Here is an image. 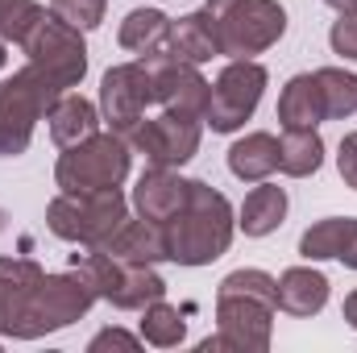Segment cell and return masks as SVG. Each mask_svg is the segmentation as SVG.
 <instances>
[{"instance_id": "6da1fadb", "label": "cell", "mask_w": 357, "mask_h": 353, "mask_svg": "<svg viewBox=\"0 0 357 353\" xmlns=\"http://www.w3.org/2000/svg\"><path fill=\"white\" fill-rule=\"evenodd\" d=\"M278 316V278L241 266L216 287V337H204L199 353H266Z\"/></svg>"}, {"instance_id": "7a4b0ae2", "label": "cell", "mask_w": 357, "mask_h": 353, "mask_svg": "<svg viewBox=\"0 0 357 353\" xmlns=\"http://www.w3.org/2000/svg\"><path fill=\"white\" fill-rule=\"evenodd\" d=\"M237 233V212L204 179H187V200L167 220V254L175 266H212L229 254Z\"/></svg>"}, {"instance_id": "3957f363", "label": "cell", "mask_w": 357, "mask_h": 353, "mask_svg": "<svg viewBox=\"0 0 357 353\" xmlns=\"http://www.w3.org/2000/svg\"><path fill=\"white\" fill-rule=\"evenodd\" d=\"M125 220H129V200H125L121 187H108V191H59L46 204V229L59 241L84 246V250L104 246Z\"/></svg>"}, {"instance_id": "277c9868", "label": "cell", "mask_w": 357, "mask_h": 353, "mask_svg": "<svg viewBox=\"0 0 357 353\" xmlns=\"http://www.w3.org/2000/svg\"><path fill=\"white\" fill-rule=\"evenodd\" d=\"M71 266L84 274L96 291V299L112 303L116 312H142L154 299H167V278L150 262H121L104 250H84L71 254Z\"/></svg>"}, {"instance_id": "5b68a950", "label": "cell", "mask_w": 357, "mask_h": 353, "mask_svg": "<svg viewBox=\"0 0 357 353\" xmlns=\"http://www.w3.org/2000/svg\"><path fill=\"white\" fill-rule=\"evenodd\" d=\"M225 59H258L287 33V8L278 0H208Z\"/></svg>"}, {"instance_id": "8992f818", "label": "cell", "mask_w": 357, "mask_h": 353, "mask_svg": "<svg viewBox=\"0 0 357 353\" xmlns=\"http://www.w3.org/2000/svg\"><path fill=\"white\" fill-rule=\"evenodd\" d=\"M91 303H96V291L75 266L63 270V274H46L38 283V291L29 295V303H25L8 341H38V337L63 333V329H71L75 320L88 316Z\"/></svg>"}, {"instance_id": "52a82bcc", "label": "cell", "mask_w": 357, "mask_h": 353, "mask_svg": "<svg viewBox=\"0 0 357 353\" xmlns=\"http://www.w3.org/2000/svg\"><path fill=\"white\" fill-rule=\"evenodd\" d=\"M129 167H133L129 137L112 133V129H100L88 142L59 154L54 183H59V191H108V187H121L129 179Z\"/></svg>"}, {"instance_id": "ba28073f", "label": "cell", "mask_w": 357, "mask_h": 353, "mask_svg": "<svg viewBox=\"0 0 357 353\" xmlns=\"http://www.w3.org/2000/svg\"><path fill=\"white\" fill-rule=\"evenodd\" d=\"M59 96L63 91L29 63L8 80H0V158H17L29 150L38 121H46Z\"/></svg>"}, {"instance_id": "9c48e42d", "label": "cell", "mask_w": 357, "mask_h": 353, "mask_svg": "<svg viewBox=\"0 0 357 353\" xmlns=\"http://www.w3.org/2000/svg\"><path fill=\"white\" fill-rule=\"evenodd\" d=\"M21 50H25L29 67H38L59 91L79 88L84 75H88V42H84V29H75L71 21H63L50 8L33 21V29L25 33Z\"/></svg>"}, {"instance_id": "30bf717a", "label": "cell", "mask_w": 357, "mask_h": 353, "mask_svg": "<svg viewBox=\"0 0 357 353\" xmlns=\"http://www.w3.org/2000/svg\"><path fill=\"white\" fill-rule=\"evenodd\" d=\"M266 84H270V71L258 59H229V67L212 80L204 125L212 133H237V129H245V121L262 104Z\"/></svg>"}, {"instance_id": "8fae6325", "label": "cell", "mask_w": 357, "mask_h": 353, "mask_svg": "<svg viewBox=\"0 0 357 353\" xmlns=\"http://www.w3.org/2000/svg\"><path fill=\"white\" fill-rule=\"evenodd\" d=\"M199 137H204V121L199 117L158 112V117H146L129 133V146L150 167H171V171H178V167H187L199 154Z\"/></svg>"}, {"instance_id": "7c38bea8", "label": "cell", "mask_w": 357, "mask_h": 353, "mask_svg": "<svg viewBox=\"0 0 357 353\" xmlns=\"http://www.w3.org/2000/svg\"><path fill=\"white\" fill-rule=\"evenodd\" d=\"M154 104V84L142 59L133 63H116L104 71L100 80V117L112 133H133L146 121V108Z\"/></svg>"}, {"instance_id": "4fadbf2b", "label": "cell", "mask_w": 357, "mask_h": 353, "mask_svg": "<svg viewBox=\"0 0 357 353\" xmlns=\"http://www.w3.org/2000/svg\"><path fill=\"white\" fill-rule=\"evenodd\" d=\"M154 84V104H162V112H178V117H199L208 112V91L212 84L204 80V71L178 54H150L142 59Z\"/></svg>"}, {"instance_id": "5bb4252c", "label": "cell", "mask_w": 357, "mask_h": 353, "mask_svg": "<svg viewBox=\"0 0 357 353\" xmlns=\"http://www.w3.org/2000/svg\"><path fill=\"white\" fill-rule=\"evenodd\" d=\"M183 200H187V179L178 175V171H171V167H150V171H142L137 183H133L129 208L137 216H146V220L167 225L178 208H183Z\"/></svg>"}, {"instance_id": "9a60e30c", "label": "cell", "mask_w": 357, "mask_h": 353, "mask_svg": "<svg viewBox=\"0 0 357 353\" xmlns=\"http://www.w3.org/2000/svg\"><path fill=\"white\" fill-rule=\"evenodd\" d=\"M96 250H104V254H112V258H121V262H171V254H167V225H158V220H146V216H129L104 246H96Z\"/></svg>"}, {"instance_id": "2e32d148", "label": "cell", "mask_w": 357, "mask_h": 353, "mask_svg": "<svg viewBox=\"0 0 357 353\" xmlns=\"http://www.w3.org/2000/svg\"><path fill=\"white\" fill-rule=\"evenodd\" d=\"M100 125H104L100 104L84 100L79 91H63L46 112V129H50V142L59 150H71V146L88 142L91 133H100Z\"/></svg>"}, {"instance_id": "e0dca14e", "label": "cell", "mask_w": 357, "mask_h": 353, "mask_svg": "<svg viewBox=\"0 0 357 353\" xmlns=\"http://www.w3.org/2000/svg\"><path fill=\"white\" fill-rule=\"evenodd\" d=\"M42 278H46V270L33 258H17V254L0 258V337H13V329Z\"/></svg>"}, {"instance_id": "ac0fdd59", "label": "cell", "mask_w": 357, "mask_h": 353, "mask_svg": "<svg viewBox=\"0 0 357 353\" xmlns=\"http://www.w3.org/2000/svg\"><path fill=\"white\" fill-rule=\"evenodd\" d=\"M171 33H175V17H167L162 8H129L121 29H116V42L121 50H129L133 59H150V54H167L171 50Z\"/></svg>"}, {"instance_id": "d6986e66", "label": "cell", "mask_w": 357, "mask_h": 353, "mask_svg": "<svg viewBox=\"0 0 357 353\" xmlns=\"http://www.w3.org/2000/svg\"><path fill=\"white\" fill-rule=\"evenodd\" d=\"M324 303H328V274L324 270L307 262L278 274V312L307 320V316H320Z\"/></svg>"}, {"instance_id": "ffe728a7", "label": "cell", "mask_w": 357, "mask_h": 353, "mask_svg": "<svg viewBox=\"0 0 357 353\" xmlns=\"http://www.w3.org/2000/svg\"><path fill=\"white\" fill-rule=\"evenodd\" d=\"M287 208H291L287 191H282L278 183H266V179H262V183L245 195V204L237 208V229H241L245 237H270V233L282 229Z\"/></svg>"}, {"instance_id": "44dd1931", "label": "cell", "mask_w": 357, "mask_h": 353, "mask_svg": "<svg viewBox=\"0 0 357 353\" xmlns=\"http://www.w3.org/2000/svg\"><path fill=\"white\" fill-rule=\"evenodd\" d=\"M324 117V100H320V84H316V71H303V75H291L287 88L278 91V125L282 129H316Z\"/></svg>"}, {"instance_id": "7402d4cb", "label": "cell", "mask_w": 357, "mask_h": 353, "mask_svg": "<svg viewBox=\"0 0 357 353\" xmlns=\"http://www.w3.org/2000/svg\"><path fill=\"white\" fill-rule=\"evenodd\" d=\"M229 171L241 183H262L278 171V137L258 129V133H245L229 146Z\"/></svg>"}, {"instance_id": "603a6c76", "label": "cell", "mask_w": 357, "mask_h": 353, "mask_svg": "<svg viewBox=\"0 0 357 353\" xmlns=\"http://www.w3.org/2000/svg\"><path fill=\"white\" fill-rule=\"evenodd\" d=\"M171 54L187 59V63H212L220 54V38H216V21L208 8H195L187 17L175 21V33H171Z\"/></svg>"}, {"instance_id": "cb8c5ba5", "label": "cell", "mask_w": 357, "mask_h": 353, "mask_svg": "<svg viewBox=\"0 0 357 353\" xmlns=\"http://www.w3.org/2000/svg\"><path fill=\"white\" fill-rule=\"evenodd\" d=\"M320 167H324L320 129H282V137H278V171L287 179H307Z\"/></svg>"}, {"instance_id": "d4e9b609", "label": "cell", "mask_w": 357, "mask_h": 353, "mask_svg": "<svg viewBox=\"0 0 357 353\" xmlns=\"http://www.w3.org/2000/svg\"><path fill=\"white\" fill-rule=\"evenodd\" d=\"M137 333H142V341H146V345H154V350H175V345L187 341V320H183V312H178L175 303L154 299V303H146V308H142Z\"/></svg>"}, {"instance_id": "484cf974", "label": "cell", "mask_w": 357, "mask_h": 353, "mask_svg": "<svg viewBox=\"0 0 357 353\" xmlns=\"http://www.w3.org/2000/svg\"><path fill=\"white\" fill-rule=\"evenodd\" d=\"M320 100H324V117L328 121H345L357 112V75L345 67H320L316 71Z\"/></svg>"}, {"instance_id": "4316f807", "label": "cell", "mask_w": 357, "mask_h": 353, "mask_svg": "<svg viewBox=\"0 0 357 353\" xmlns=\"http://www.w3.org/2000/svg\"><path fill=\"white\" fill-rule=\"evenodd\" d=\"M341 237H345V216H324V220H316V225L303 229L299 254H303L307 262H328V258H337Z\"/></svg>"}, {"instance_id": "83f0119b", "label": "cell", "mask_w": 357, "mask_h": 353, "mask_svg": "<svg viewBox=\"0 0 357 353\" xmlns=\"http://www.w3.org/2000/svg\"><path fill=\"white\" fill-rule=\"evenodd\" d=\"M46 8L38 0H0V42H25V33L33 29V21L42 17Z\"/></svg>"}, {"instance_id": "f1b7e54d", "label": "cell", "mask_w": 357, "mask_h": 353, "mask_svg": "<svg viewBox=\"0 0 357 353\" xmlns=\"http://www.w3.org/2000/svg\"><path fill=\"white\" fill-rule=\"evenodd\" d=\"M50 13H59L63 21H71L75 29H100L104 25V13H108V0H50Z\"/></svg>"}, {"instance_id": "f546056e", "label": "cell", "mask_w": 357, "mask_h": 353, "mask_svg": "<svg viewBox=\"0 0 357 353\" xmlns=\"http://www.w3.org/2000/svg\"><path fill=\"white\" fill-rule=\"evenodd\" d=\"M328 46H333V54H341V59L357 63V13H341V17L333 21V29H328Z\"/></svg>"}, {"instance_id": "4dcf8cb0", "label": "cell", "mask_w": 357, "mask_h": 353, "mask_svg": "<svg viewBox=\"0 0 357 353\" xmlns=\"http://www.w3.org/2000/svg\"><path fill=\"white\" fill-rule=\"evenodd\" d=\"M142 333H125V329H100L88 341V353H104V350H142Z\"/></svg>"}, {"instance_id": "1f68e13d", "label": "cell", "mask_w": 357, "mask_h": 353, "mask_svg": "<svg viewBox=\"0 0 357 353\" xmlns=\"http://www.w3.org/2000/svg\"><path fill=\"white\" fill-rule=\"evenodd\" d=\"M337 171L345 179V187L357 191V133H345L341 146H337Z\"/></svg>"}, {"instance_id": "d6a6232c", "label": "cell", "mask_w": 357, "mask_h": 353, "mask_svg": "<svg viewBox=\"0 0 357 353\" xmlns=\"http://www.w3.org/2000/svg\"><path fill=\"white\" fill-rule=\"evenodd\" d=\"M337 262H345L349 270H357V216H345V237H341Z\"/></svg>"}, {"instance_id": "836d02e7", "label": "cell", "mask_w": 357, "mask_h": 353, "mask_svg": "<svg viewBox=\"0 0 357 353\" xmlns=\"http://www.w3.org/2000/svg\"><path fill=\"white\" fill-rule=\"evenodd\" d=\"M341 316H345V324H349V329H357V291H349V295H345Z\"/></svg>"}, {"instance_id": "e575fe53", "label": "cell", "mask_w": 357, "mask_h": 353, "mask_svg": "<svg viewBox=\"0 0 357 353\" xmlns=\"http://www.w3.org/2000/svg\"><path fill=\"white\" fill-rule=\"evenodd\" d=\"M328 8H337V13H357V0H324Z\"/></svg>"}, {"instance_id": "d590c367", "label": "cell", "mask_w": 357, "mask_h": 353, "mask_svg": "<svg viewBox=\"0 0 357 353\" xmlns=\"http://www.w3.org/2000/svg\"><path fill=\"white\" fill-rule=\"evenodd\" d=\"M4 229H8V212L0 208V233H4Z\"/></svg>"}, {"instance_id": "8d00e7d4", "label": "cell", "mask_w": 357, "mask_h": 353, "mask_svg": "<svg viewBox=\"0 0 357 353\" xmlns=\"http://www.w3.org/2000/svg\"><path fill=\"white\" fill-rule=\"evenodd\" d=\"M4 63H8V54H4V42H0V71H4Z\"/></svg>"}]
</instances>
